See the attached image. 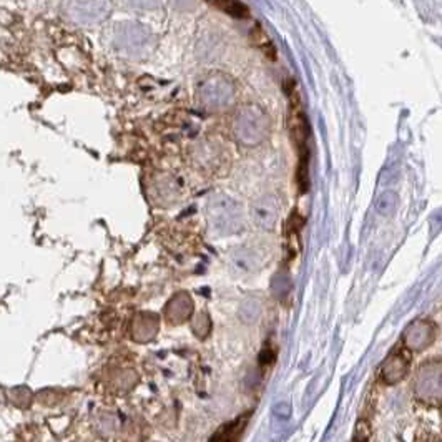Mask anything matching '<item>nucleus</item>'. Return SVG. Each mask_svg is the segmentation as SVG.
Returning a JSON list of instances; mask_svg holds the SVG:
<instances>
[{"instance_id": "obj_17", "label": "nucleus", "mask_w": 442, "mask_h": 442, "mask_svg": "<svg viewBox=\"0 0 442 442\" xmlns=\"http://www.w3.org/2000/svg\"><path fill=\"white\" fill-rule=\"evenodd\" d=\"M273 414L281 421H288L291 416V404L289 402H278L275 407H273Z\"/></svg>"}, {"instance_id": "obj_5", "label": "nucleus", "mask_w": 442, "mask_h": 442, "mask_svg": "<svg viewBox=\"0 0 442 442\" xmlns=\"http://www.w3.org/2000/svg\"><path fill=\"white\" fill-rule=\"evenodd\" d=\"M193 313V301L186 293H180L173 298L165 308V316L173 324L186 321Z\"/></svg>"}, {"instance_id": "obj_1", "label": "nucleus", "mask_w": 442, "mask_h": 442, "mask_svg": "<svg viewBox=\"0 0 442 442\" xmlns=\"http://www.w3.org/2000/svg\"><path fill=\"white\" fill-rule=\"evenodd\" d=\"M285 90L289 98V135L291 140H293L296 155H298V163H296V185H298L299 193H306L309 190V157H311V152H309L308 117L304 114L303 105H301V97L294 80H288V83L285 85Z\"/></svg>"}, {"instance_id": "obj_4", "label": "nucleus", "mask_w": 442, "mask_h": 442, "mask_svg": "<svg viewBox=\"0 0 442 442\" xmlns=\"http://www.w3.org/2000/svg\"><path fill=\"white\" fill-rule=\"evenodd\" d=\"M105 0H67V13L75 22L93 23L107 17Z\"/></svg>"}, {"instance_id": "obj_12", "label": "nucleus", "mask_w": 442, "mask_h": 442, "mask_svg": "<svg viewBox=\"0 0 442 442\" xmlns=\"http://www.w3.org/2000/svg\"><path fill=\"white\" fill-rule=\"evenodd\" d=\"M398 206H399V198L396 193L386 191L379 196L378 200H376L374 208L381 216H391L394 211L398 210Z\"/></svg>"}, {"instance_id": "obj_16", "label": "nucleus", "mask_w": 442, "mask_h": 442, "mask_svg": "<svg viewBox=\"0 0 442 442\" xmlns=\"http://www.w3.org/2000/svg\"><path fill=\"white\" fill-rule=\"evenodd\" d=\"M210 328H211L210 319L205 313L198 314V316L195 318V321H193V331H195V335L200 338H205L206 335H208Z\"/></svg>"}, {"instance_id": "obj_3", "label": "nucleus", "mask_w": 442, "mask_h": 442, "mask_svg": "<svg viewBox=\"0 0 442 442\" xmlns=\"http://www.w3.org/2000/svg\"><path fill=\"white\" fill-rule=\"evenodd\" d=\"M210 220L221 233H232L238 227L237 205L228 198H216L210 203Z\"/></svg>"}, {"instance_id": "obj_9", "label": "nucleus", "mask_w": 442, "mask_h": 442, "mask_svg": "<svg viewBox=\"0 0 442 442\" xmlns=\"http://www.w3.org/2000/svg\"><path fill=\"white\" fill-rule=\"evenodd\" d=\"M158 318L152 313L140 314L133 324V338L136 341H148L157 335Z\"/></svg>"}, {"instance_id": "obj_13", "label": "nucleus", "mask_w": 442, "mask_h": 442, "mask_svg": "<svg viewBox=\"0 0 442 442\" xmlns=\"http://www.w3.org/2000/svg\"><path fill=\"white\" fill-rule=\"evenodd\" d=\"M244 424H246V419L234 421L233 424L223 427L211 442H238L239 434H241L244 429Z\"/></svg>"}, {"instance_id": "obj_15", "label": "nucleus", "mask_w": 442, "mask_h": 442, "mask_svg": "<svg viewBox=\"0 0 442 442\" xmlns=\"http://www.w3.org/2000/svg\"><path fill=\"white\" fill-rule=\"evenodd\" d=\"M291 278H288L286 275H276L275 278H273V283H271V291L273 294L276 296V298H283V296L288 294V291L291 289Z\"/></svg>"}, {"instance_id": "obj_7", "label": "nucleus", "mask_w": 442, "mask_h": 442, "mask_svg": "<svg viewBox=\"0 0 442 442\" xmlns=\"http://www.w3.org/2000/svg\"><path fill=\"white\" fill-rule=\"evenodd\" d=\"M409 366V357L404 356L402 352H396L386 361L383 366V376L384 381L389 384H396L401 381L407 373Z\"/></svg>"}, {"instance_id": "obj_2", "label": "nucleus", "mask_w": 442, "mask_h": 442, "mask_svg": "<svg viewBox=\"0 0 442 442\" xmlns=\"http://www.w3.org/2000/svg\"><path fill=\"white\" fill-rule=\"evenodd\" d=\"M417 396L424 401H441L442 399V364L426 363L416 378Z\"/></svg>"}, {"instance_id": "obj_6", "label": "nucleus", "mask_w": 442, "mask_h": 442, "mask_svg": "<svg viewBox=\"0 0 442 442\" xmlns=\"http://www.w3.org/2000/svg\"><path fill=\"white\" fill-rule=\"evenodd\" d=\"M406 346L412 351H422L432 342V328L427 323H414L406 331Z\"/></svg>"}, {"instance_id": "obj_8", "label": "nucleus", "mask_w": 442, "mask_h": 442, "mask_svg": "<svg viewBox=\"0 0 442 442\" xmlns=\"http://www.w3.org/2000/svg\"><path fill=\"white\" fill-rule=\"evenodd\" d=\"M258 263L251 251L238 250L229 256V270L234 276H250L256 271Z\"/></svg>"}, {"instance_id": "obj_11", "label": "nucleus", "mask_w": 442, "mask_h": 442, "mask_svg": "<svg viewBox=\"0 0 442 442\" xmlns=\"http://www.w3.org/2000/svg\"><path fill=\"white\" fill-rule=\"evenodd\" d=\"M261 314V301L256 298H246L239 306V318L243 323H255Z\"/></svg>"}, {"instance_id": "obj_10", "label": "nucleus", "mask_w": 442, "mask_h": 442, "mask_svg": "<svg viewBox=\"0 0 442 442\" xmlns=\"http://www.w3.org/2000/svg\"><path fill=\"white\" fill-rule=\"evenodd\" d=\"M251 40H253V44L256 45V49H260L268 59L276 60V47L273 45L270 35H268L260 25H256L255 29H253Z\"/></svg>"}, {"instance_id": "obj_14", "label": "nucleus", "mask_w": 442, "mask_h": 442, "mask_svg": "<svg viewBox=\"0 0 442 442\" xmlns=\"http://www.w3.org/2000/svg\"><path fill=\"white\" fill-rule=\"evenodd\" d=\"M255 220L261 227H271L275 221V208L268 203H260L255 206Z\"/></svg>"}]
</instances>
